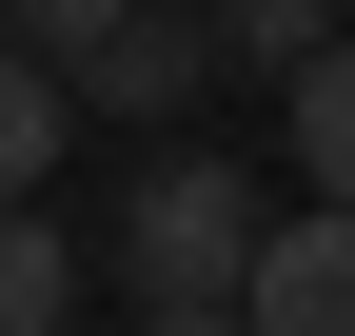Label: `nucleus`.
<instances>
[{
    "label": "nucleus",
    "instance_id": "1",
    "mask_svg": "<svg viewBox=\"0 0 355 336\" xmlns=\"http://www.w3.org/2000/svg\"><path fill=\"white\" fill-rule=\"evenodd\" d=\"M99 237H119V277H139V317H237V277H257V178H237V158H139Z\"/></svg>",
    "mask_w": 355,
    "mask_h": 336
},
{
    "label": "nucleus",
    "instance_id": "2",
    "mask_svg": "<svg viewBox=\"0 0 355 336\" xmlns=\"http://www.w3.org/2000/svg\"><path fill=\"white\" fill-rule=\"evenodd\" d=\"M237 336H355V198H316V218H257Z\"/></svg>",
    "mask_w": 355,
    "mask_h": 336
},
{
    "label": "nucleus",
    "instance_id": "3",
    "mask_svg": "<svg viewBox=\"0 0 355 336\" xmlns=\"http://www.w3.org/2000/svg\"><path fill=\"white\" fill-rule=\"evenodd\" d=\"M198 79H217V20H198V0H139V20H119L99 60L60 79V99H99V119H178Z\"/></svg>",
    "mask_w": 355,
    "mask_h": 336
},
{
    "label": "nucleus",
    "instance_id": "4",
    "mask_svg": "<svg viewBox=\"0 0 355 336\" xmlns=\"http://www.w3.org/2000/svg\"><path fill=\"white\" fill-rule=\"evenodd\" d=\"M0 336H79V237L40 218V198L0 218Z\"/></svg>",
    "mask_w": 355,
    "mask_h": 336
},
{
    "label": "nucleus",
    "instance_id": "5",
    "mask_svg": "<svg viewBox=\"0 0 355 336\" xmlns=\"http://www.w3.org/2000/svg\"><path fill=\"white\" fill-rule=\"evenodd\" d=\"M60 139H79V99H60L40 60H0V218H20V198L60 178Z\"/></svg>",
    "mask_w": 355,
    "mask_h": 336
},
{
    "label": "nucleus",
    "instance_id": "6",
    "mask_svg": "<svg viewBox=\"0 0 355 336\" xmlns=\"http://www.w3.org/2000/svg\"><path fill=\"white\" fill-rule=\"evenodd\" d=\"M296 178L355 198V40H316V60H296Z\"/></svg>",
    "mask_w": 355,
    "mask_h": 336
},
{
    "label": "nucleus",
    "instance_id": "7",
    "mask_svg": "<svg viewBox=\"0 0 355 336\" xmlns=\"http://www.w3.org/2000/svg\"><path fill=\"white\" fill-rule=\"evenodd\" d=\"M139 20V0H0V60H40V79H79L99 40Z\"/></svg>",
    "mask_w": 355,
    "mask_h": 336
},
{
    "label": "nucleus",
    "instance_id": "8",
    "mask_svg": "<svg viewBox=\"0 0 355 336\" xmlns=\"http://www.w3.org/2000/svg\"><path fill=\"white\" fill-rule=\"evenodd\" d=\"M198 20H217V60H277V79H296V60L336 40V0H198Z\"/></svg>",
    "mask_w": 355,
    "mask_h": 336
},
{
    "label": "nucleus",
    "instance_id": "9",
    "mask_svg": "<svg viewBox=\"0 0 355 336\" xmlns=\"http://www.w3.org/2000/svg\"><path fill=\"white\" fill-rule=\"evenodd\" d=\"M119 336H237V317H119Z\"/></svg>",
    "mask_w": 355,
    "mask_h": 336
}]
</instances>
